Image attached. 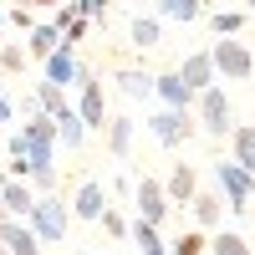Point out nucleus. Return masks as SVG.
Segmentation results:
<instances>
[{"mask_svg": "<svg viewBox=\"0 0 255 255\" xmlns=\"http://www.w3.org/2000/svg\"><path fill=\"white\" fill-rule=\"evenodd\" d=\"M72 15H77V10H72V0H61L56 15H51V26H56V31H67V26H72Z\"/></svg>", "mask_w": 255, "mask_h": 255, "instance_id": "obj_33", "label": "nucleus"}, {"mask_svg": "<svg viewBox=\"0 0 255 255\" xmlns=\"http://www.w3.org/2000/svg\"><path fill=\"white\" fill-rule=\"evenodd\" d=\"M31 204H36V189L26 179H5V184H0V209H5L10 220H26Z\"/></svg>", "mask_w": 255, "mask_h": 255, "instance_id": "obj_13", "label": "nucleus"}, {"mask_svg": "<svg viewBox=\"0 0 255 255\" xmlns=\"http://www.w3.org/2000/svg\"><path fill=\"white\" fill-rule=\"evenodd\" d=\"M118 87H123V97H133V102L143 97V102H148V97H153V72H138V67H123V72H118Z\"/></svg>", "mask_w": 255, "mask_h": 255, "instance_id": "obj_22", "label": "nucleus"}, {"mask_svg": "<svg viewBox=\"0 0 255 255\" xmlns=\"http://www.w3.org/2000/svg\"><path fill=\"white\" fill-rule=\"evenodd\" d=\"M250 209H255V204H250Z\"/></svg>", "mask_w": 255, "mask_h": 255, "instance_id": "obj_42", "label": "nucleus"}, {"mask_svg": "<svg viewBox=\"0 0 255 255\" xmlns=\"http://www.w3.org/2000/svg\"><path fill=\"white\" fill-rule=\"evenodd\" d=\"M209 61H215V77H225V82H250L255 77V51L235 36H220L209 46Z\"/></svg>", "mask_w": 255, "mask_h": 255, "instance_id": "obj_5", "label": "nucleus"}, {"mask_svg": "<svg viewBox=\"0 0 255 255\" xmlns=\"http://www.w3.org/2000/svg\"><path fill=\"white\" fill-rule=\"evenodd\" d=\"M204 255H255V250H250L245 235H235V230H225V225H220V230H215V240L204 245Z\"/></svg>", "mask_w": 255, "mask_h": 255, "instance_id": "obj_23", "label": "nucleus"}, {"mask_svg": "<svg viewBox=\"0 0 255 255\" xmlns=\"http://www.w3.org/2000/svg\"><path fill=\"white\" fill-rule=\"evenodd\" d=\"M245 15H250V20H255V0H245Z\"/></svg>", "mask_w": 255, "mask_h": 255, "instance_id": "obj_38", "label": "nucleus"}, {"mask_svg": "<svg viewBox=\"0 0 255 255\" xmlns=\"http://www.w3.org/2000/svg\"><path fill=\"white\" fill-rule=\"evenodd\" d=\"M87 255H108V250H87Z\"/></svg>", "mask_w": 255, "mask_h": 255, "instance_id": "obj_39", "label": "nucleus"}, {"mask_svg": "<svg viewBox=\"0 0 255 255\" xmlns=\"http://www.w3.org/2000/svg\"><path fill=\"white\" fill-rule=\"evenodd\" d=\"M102 133H108V153H113V158H128V153H133L138 123H133V118H108V128H102Z\"/></svg>", "mask_w": 255, "mask_h": 255, "instance_id": "obj_18", "label": "nucleus"}, {"mask_svg": "<svg viewBox=\"0 0 255 255\" xmlns=\"http://www.w3.org/2000/svg\"><path fill=\"white\" fill-rule=\"evenodd\" d=\"M72 10H77V15H87L92 26H97V20H108V10H113V0H72Z\"/></svg>", "mask_w": 255, "mask_h": 255, "instance_id": "obj_28", "label": "nucleus"}, {"mask_svg": "<svg viewBox=\"0 0 255 255\" xmlns=\"http://www.w3.org/2000/svg\"><path fill=\"white\" fill-rule=\"evenodd\" d=\"M128 41H133L138 51H153L158 41H163V26H158V15H133V26H128Z\"/></svg>", "mask_w": 255, "mask_h": 255, "instance_id": "obj_20", "label": "nucleus"}, {"mask_svg": "<svg viewBox=\"0 0 255 255\" xmlns=\"http://www.w3.org/2000/svg\"><path fill=\"white\" fill-rule=\"evenodd\" d=\"M0 245H5L10 255H46V245L31 235V225L26 220H10L5 209H0Z\"/></svg>", "mask_w": 255, "mask_h": 255, "instance_id": "obj_9", "label": "nucleus"}, {"mask_svg": "<svg viewBox=\"0 0 255 255\" xmlns=\"http://www.w3.org/2000/svg\"><path fill=\"white\" fill-rule=\"evenodd\" d=\"M215 194L225 199L230 215H250V204H255V174H245V168L235 158H215Z\"/></svg>", "mask_w": 255, "mask_h": 255, "instance_id": "obj_2", "label": "nucleus"}, {"mask_svg": "<svg viewBox=\"0 0 255 255\" xmlns=\"http://www.w3.org/2000/svg\"><path fill=\"white\" fill-rule=\"evenodd\" d=\"M15 113H20V118H31V113H41V108H36V97L26 92V97H20V102H15Z\"/></svg>", "mask_w": 255, "mask_h": 255, "instance_id": "obj_36", "label": "nucleus"}, {"mask_svg": "<svg viewBox=\"0 0 255 255\" xmlns=\"http://www.w3.org/2000/svg\"><path fill=\"white\" fill-rule=\"evenodd\" d=\"M189 215H194V230H204V235H209V230H220V225H225V199L199 189V194L189 199Z\"/></svg>", "mask_w": 255, "mask_h": 255, "instance_id": "obj_15", "label": "nucleus"}, {"mask_svg": "<svg viewBox=\"0 0 255 255\" xmlns=\"http://www.w3.org/2000/svg\"><path fill=\"white\" fill-rule=\"evenodd\" d=\"M26 67V51L20 46H0V72H20Z\"/></svg>", "mask_w": 255, "mask_h": 255, "instance_id": "obj_32", "label": "nucleus"}, {"mask_svg": "<svg viewBox=\"0 0 255 255\" xmlns=\"http://www.w3.org/2000/svg\"><path fill=\"white\" fill-rule=\"evenodd\" d=\"M87 31H92V20H87V15H72V26L61 31V41H67V46H82V41H87Z\"/></svg>", "mask_w": 255, "mask_h": 255, "instance_id": "obj_30", "label": "nucleus"}, {"mask_svg": "<svg viewBox=\"0 0 255 255\" xmlns=\"http://www.w3.org/2000/svg\"><path fill=\"white\" fill-rule=\"evenodd\" d=\"M31 97H36V108H41V113H51V118L67 108V87H56V82H36V92H31Z\"/></svg>", "mask_w": 255, "mask_h": 255, "instance_id": "obj_25", "label": "nucleus"}, {"mask_svg": "<svg viewBox=\"0 0 255 255\" xmlns=\"http://www.w3.org/2000/svg\"><path fill=\"white\" fill-rule=\"evenodd\" d=\"M153 97L163 102V108H174V113H194V92L179 82V72H163L153 77Z\"/></svg>", "mask_w": 255, "mask_h": 255, "instance_id": "obj_11", "label": "nucleus"}, {"mask_svg": "<svg viewBox=\"0 0 255 255\" xmlns=\"http://www.w3.org/2000/svg\"><path fill=\"white\" fill-rule=\"evenodd\" d=\"M163 194H168V204H189V199H194V194H199V174H194V163H174V168H168Z\"/></svg>", "mask_w": 255, "mask_h": 255, "instance_id": "obj_12", "label": "nucleus"}, {"mask_svg": "<svg viewBox=\"0 0 255 255\" xmlns=\"http://www.w3.org/2000/svg\"><path fill=\"white\" fill-rule=\"evenodd\" d=\"M194 128L204 138H230V128H235V108H230L225 87L215 82V87L194 92Z\"/></svg>", "mask_w": 255, "mask_h": 255, "instance_id": "obj_4", "label": "nucleus"}, {"mask_svg": "<svg viewBox=\"0 0 255 255\" xmlns=\"http://www.w3.org/2000/svg\"><path fill=\"white\" fill-rule=\"evenodd\" d=\"M133 209H138V220H148V225H163L168 220V194H163V179H153V174H143L138 184H133Z\"/></svg>", "mask_w": 255, "mask_h": 255, "instance_id": "obj_7", "label": "nucleus"}, {"mask_svg": "<svg viewBox=\"0 0 255 255\" xmlns=\"http://www.w3.org/2000/svg\"><path fill=\"white\" fill-rule=\"evenodd\" d=\"M97 225H102V230H108V235H113V240H128V220L118 215V209H113V204H108V209H102V215H97Z\"/></svg>", "mask_w": 255, "mask_h": 255, "instance_id": "obj_29", "label": "nucleus"}, {"mask_svg": "<svg viewBox=\"0 0 255 255\" xmlns=\"http://www.w3.org/2000/svg\"><path fill=\"white\" fill-rule=\"evenodd\" d=\"M41 67H46V82L72 87V82H77V46H67V41H61L51 56H41Z\"/></svg>", "mask_w": 255, "mask_h": 255, "instance_id": "obj_14", "label": "nucleus"}, {"mask_svg": "<svg viewBox=\"0 0 255 255\" xmlns=\"http://www.w3.org/2000/svg\"><path fill=\"white\" fill-rule=\"evenodd\" d=\"M10 123H15V102H10L5 92H0V133H5V128H10Z\"/></svg>", "mask_w": 255, "mask_h": 255, "instance_id": "obj_35", "label": "nucleus"}, {"mask_svg": "<svg viewBox=\"0 0 255 255\" xmlns=\"http://www.w3.org/2000/svg\"><path fill=\"white\" fill-rule=\"evenodd\" d=\"M26 225H31V235H36L41 245H61V240H67V230H72V209L61 204V194H36Z\"/></svg>", "mask_w": 255, "mask_h": 255, "instance_id": "obj_3", "label": "nucleus"}, {"mask_svg": "<svg viewBox=\"0 0 255 255\" xmlns=\"http://www.w3.org/2000/svg\"><path fill=\"white\" fill-rule=\"evenodd\" d=\"M26 184L36 189V194H56V168H36V174H31Z\"/></svg>", "mask_w": 255, "mask_h": 255, "instance_id": "obj_31", "label": "nucleus"}, {"mask_svg": "<svg viewBox=\"0 0 255 255\" xmlns=\"http://www.w3.org/2000/svg\"><path fill=\"white\" fill-rule=\"evenodd\" d=\"M77 102H72V113L82 118V128L87 133H102L108 128V92H102V77L87 67V61H77Z\"/></svg>", "mask_w": 255, "mask_h": 255, "instance_id": "obj_1", "label": "nucleus"}, {"mask_svg": "<svg viewBox=\"0 0 255 255\" xmlns=\"http://www.w3.org/2000/svg\"><path fill=\"white\" fill-rule=\"evenodd\" d=\"M230 158H235L245 174H255V123H235L230 128Z\"/></svg>", "mask_w": 255, "mask_h": 255, "instance_id": "obj_16", "label": "nucleus"}, {"mask_svg": "<svg viewBox=\"0 0 255 255\" xmlns=\"http://www.w3.org/2000/svg\"><path fill=\"white\" fill-rule=\"evenodd\" d=\"M108 204H113V189H108V184H102V179H82L67 209H72V220H87V225H97V215H102Z\"/></svg>", "mask_w": 255, "mask_h": 255, "instance_id": "obj_8", "label": "nucleus"}, {"mask_svg": "<svg viewBox=\"0 0 255 255\" xmlns=\"http://www.w3.org/2000/svg\"><path fill=\"white\" fill-rule=\"evenodd\" d=\"M0 31H5V15H0Z\"/></svg>", "mask_w": 255, "mask_h": 255, "instance_id": "obj_40", "label": "nucleus"}, {"mask_svg": "<svg viewBox=\"0 0 255 255\" xmlns=\"http://www.w3.org/2000/svg\"><path fill=\"white\" fill-rule=\"evenodd\" d=\"M20 5H26V10H31V5H61V0H20Z\"/></svg>", "mask_w": 255, "mask_h": 255, "instance_id": "obj_37", "label": "nucleus"}, {"mask_svg": "<svg viewBox=\"0 0 255 255\" xmlns=\"http://www.w3.org/2000/svg\"><path fill=\"white\" fill-rule=\"evenodd\" d=\"M56 46H61V31L51 26V20H46V26H31V31H26V56H36V61H41V56H51Z\"/></svg>", "mask_w": 255, "mask_h": 255, "instance_id": "obj_21", "label": "nucleus"}, {"mask_svg": "<svg viewBox=\"0 0 255 255\" xmlns=\"http://www.w3.org/2000/svg\"><path fill=\"white\" fill-rule=\"evenodd\" d=\"M5 20H10V26H15V31H31V26H36V20H31V10H26V5H15V10L5 15Z\"/></svg>", "mask_w": 255, "mask_h": 255, "instance_id": "obj_34", "label": "nucleus"}, {"mask_svg": "<svg viewBox=\"0 0 255 255\" xmlns=\"http://www.w3.org/2000/svg\"><path fill=\"white\" fill-rule=\"evenodd\" d=\"M209 26H215L220 36H240V26H245V10H209Z\"/></svg>", "mask_w": 255, "mask_h": 255, "instance_id": "obj_27", "label": "nucleus"}, {"mask_svg": "<svg viewBox=\"0 0 255 255\" xmlns=\"http://www.w3.org/2000/svg\"><path fill=\"white\" fill-rule=\"evenodd\" d=\"M174 72H179V82H184L189 92H204V87H215V82H220V77H215V61H209V51H189Z\"/></svg>", "mask_w": 255, "mask_h": 255, "instance_id": "obj_10", "label": "nucleus"}, {"mask_svg": "<svg viewBox=\"0 0 255 255\" xmlns=\"http://www.w3.org/2000/svg\"><path fill=\"white\" fill-rule=\"evenodd\" d=\"M143 128H148V133H153L163 148H184L189 138L199 133V128H194V113H174V108H158V113H148V118H143Z\"/></svg>", "mask_w": 255, "mask_h": 255, "instance_id": "obj_6", "label": "nucleus"}, {"mask_svg": "<svg viewBox=\"0 0 255 255\" xmlns=\"http://www.w3.org/2000/svg\"><path fill=\"white\" fill-rule=\"evenodd\" d=\"M153 5H158L163 20H184V26L204 15V0H153Z\"/></svg>", "mask_w": 255, "mask_h": 255, "instance_id": "obj_24", "label": "nucleus"}, {"mask_svg": "<svg viewBox=\"0 0 255 255\" xmlns=\"http://www.w3.org/2000/svg\"><path fill=\"white\" fill-rule=\"evenodd\" d=\"M204 245H209L204 230H184L179 240H168V255H204Z\"/></svg>", "mask_w": 255, "mask_h": 255, "instance_id": "obj_26", "label": "nucleus"}, {"mask_svg": "<svg viewBox=\"0 0 255 255\" xmlns=\"http://www.w3.org/2000/svg\"><path fill=\"white\" fill-rule=\"evenodd\" d=\"M128 240L138 245V255H168V240L158 235V225H148V220H133V225H128Z\"/></svg>", "mask_w": 255, "mask_h": 255, "instance_id": "obj_19", "label": "nucleus"}, {"mask_svg": "<svg viewBox=\"0 0 255 255\" xmlns=\"http://www.w3.org/2000/svg\"><path fill=\"white\" fill-rule=\"evenodd\" d=\"M51 123H56V143L67 148V153H77V148L87 143V128H82V118L72 113V102H67V108H61V113H56Z\"/></svg>", "mask_w": 255, "mask_h": 255, "instance_id": "obj_17", "label": "nucleus"}, {"mask_svg": "<svg viewBox=\"0 0 255 255\" xmlns=\"http://www.w3.org/2000/svg\"><path fill=\"white\" fill-rule=\"evenodd\" d=\"M0 255H10V250H5V245H0Z\"/></svg>", "mask_w": 255, "mask_h": 255, "instance_id": "obj_41", "label": "nucleus"}]
</instances>
